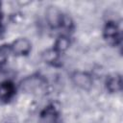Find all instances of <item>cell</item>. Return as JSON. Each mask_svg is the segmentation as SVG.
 Returning a JSON list of instances; mask_svg holds the SVG:
<instances>
[{
    "label": "cell",
    "instance_id": "1",
    "mask_svg": "<svg viewBox=\"0 0 123 123\" xmlns=\"http://www.w3.org/2000/svg\"><path fill=\"white\" fill-rule=\"evenodd\" d=\"M46 83L42 77L39 76H30L25 78L24 80L21 81L20 86L22 90L25 92H30V93H35L37 91H41Z\"/></svg>",
    "mask_w": 123,
    "mask_h": 123
},
{
    "label": "cell",
    "instance_id": "2",
    "mask_svg": "<svg viewBox=\"0 0 123 123\" xmlns=\"http://www.w3.org/2000/svg\"><path fill=\"white\" fill-rule=\"evenodd\" d=\"M72 81L73 83L84 89H88L92 85V79L91 77L84 72H76L72 75Z\"/></svg>",
    "mask_w": 123,
    "mask_h": 123
},
{
    "label": "cell",
    "instance_id": "3",
    "mask_svg": "<svg viewBox=\"0 0 123 123\" xmlns=\"http://www.w3.org/2000/svg\"><path fill=\"white\" fill-rule=\"evenodd\" d=\"M46 17L48 23L52 27H58L61 26L63 20V16L61 13V12L56 8V7H49L47 12H46Z\"/></svg>",
    "mask_w": 123,
    "mask_h": 123
},
{
    "label": "cell",
    "instance_id": "4",
    "mask_svg": "<svg viewBox=\"0 0 123 123\" xmlns=\"http://www.w3.org/2000/svg\"><path fill=\"white\" fill-rule=\"evenodd\" d=\"M12 50L16 55H26L31 50V43L27 38H18L12 43Z\"/></svg>",
    "mask_w": 123,
    "mask_h": 123
},
{
    "label": "cell",
    "instance_id": "5",
    "mask_svg": "<svg viewBox=\"0 0 123 123\" xmlns=\"http://www.w3.org/2000/svg\"><path fill=\"white\" fill-rule=\"evenodd\" d=\"M14 86L11 82H4L0 85V99L3 101L10 100L14 94Z\"/></svg>",
    "mask_w": 123,
    "mask_h": 123
},
{
    "label": "cell",
    "instance_id": "6",
    "mask_svg": "<svg viewBox=\"0 0 123 123\" xmlns=\"http://www.w3.org/2000/svg\"><path fill=\"white\" fill-rule=\"evenodd\" d=\"M122 86V80L121 77L117 74L110 76L107 80V87L111 92H116L121 89Z\"/></svg>",
    "mask_w": 123,
    "mask_h": 123
},
{
    "label": "cell",
    "instance_id": "7",
    "mask_svg": "<svg viewBox=\"0 0 123 123\" xmlns=\"http://www.w3.org/2000/svg\"><path fill=\"white\" fill-rule=\"evenodd\" d=\"M104 36L109 40L115 41L118 37V28L114 23H108L104 30Z\"/></svg>",
    "mask_w": 123,
    "mask_h": 123
},
{
    "label": "cell",
    "instance_id": "8",
    "mask_svg": "<svg viewBox=\"0 0 123 123\" xmlns=\"http://www.w3.org/2000/svg\"><path fill=\"white\" fill-rule=\"evenodd\" d=\"M69 46V40L67 37H60L56 43H55V50L59 53V52H63L65 51Z\"/></svg>",
    "mask_w": 123,
    "mask_h": 123
},
{
    "label": "cell",
    "instance_id": "9",
    "mask_svg": "<svg viewBox=\"0 0 123 123\" xmlns=\"http://www.w3.org/2000/svg\"><path fill=\"white\" fill-rule=\"evenodd\" d=\"M9 53H10V47L7 44H4L2 46H0V65L3 64L6 60L9 57Z\"/></svg>",
    "mask_w": 123,
    "mask_h": 123
},
{
    "label": "cell",
    "instance_id": "10",
    "mask_svg": "<svg viewBox=\"0 0 123 123\" xmlns=\"http://www.w3.org/2000/svg\"><path fill=\"white\" fill-rule=\"evenodd\" d=\"M57 58H58V52H57L55 49L48 50V51H46V52L43 54V59H44V61L47 62H54V61H56Z\"/></svg>",
    "mask_w": 123,
    "mask_h": 123
},
{
    "label": "cell",
    "instance_id": "11",
    "mask_svg": "<svg viewBox=\"0 0 123 123\" xmlns=\"http://www.w3.org/2000/svg\"><path fill=\"white\" fill-rule=\"evenodd\" d=\"M0 34H1V28H0Z\"/></svg>",
    "mask_w": 123,
    "mask_h": 123
}]
</instances>
